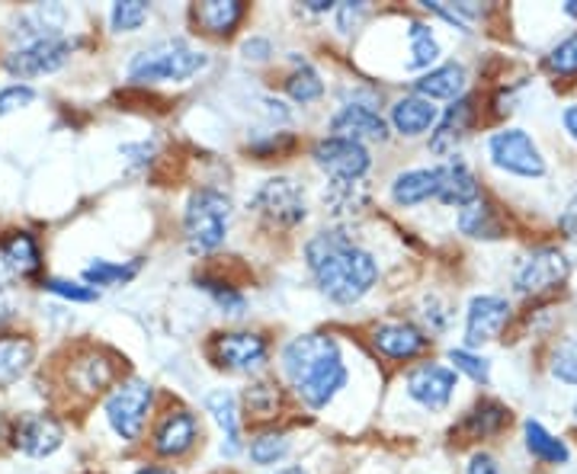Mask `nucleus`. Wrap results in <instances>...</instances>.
<instances>
[{"mask_svg":"<svg viewBox=\"0 0 577 474\" xmlns=\"http://www.w3.org/2000/svg\"><path fill=\"white\" fill-rule=\"evenodd\" d=\"M305 263L318 288L337 305H356L379 280V263L344 231H318L305 244Z\"/></svg>","mask_w":577,"mask_h":474,"instance_id":"obj_1","label":"nucleus"},{"mask_svg":"<svg viewBox=\"0 0 577 474\" xmlns=\"http://www.w3.org/2000/svg\"><path fill=\"white\" fill-rule=\"evenodd\" d=\"M283 369L295 385L298 398L312 408L321 411L327 408L340 388H347V366L340 359V347L334 337L327 334H302L283 349Z\"/></svg>","mask_w":577,"mask_h":474,"instance_id":"obj_2","label":"nucleus"},{"mask_svg":"<svg viewBox=\"0 0 577 474\" xmlns=\"http://www.w3.org/2000/svg\"><path fill=\"white\" fill-rule=\"evenodd\" d=\"M231 222V199L216 187H202L190 196L183 212V234L196 253H209L222 247Z\"/></svg>","mask_w":577,"mask_h":474,"instance_id":"obj_3","label":"nucleus"},{"mask_svg":"<svg viewBox=\"0 0 577 474\" xmlns=\"http://www.w3.org/2000/svg\"><path fill=\"white\" fill-rule=\"evenodd\" d=\"M209 64L202 52L190 49L187 42H164L135 55L128 64V77L138 84H164V81H187Z\"/></svg>","mask_w":577,"mask_h":474,"instance_id":"obj_4","label":"nucleus"},{"mask_svg":"<svg viewBox=\"0 0 577 474\" xmlns=\"http://www.w3.org/2000/svg\"><path fill=\"white\" fill-rule=\"evenodd\" d=\"M151 401H155V391L148 381H123L116 385V391L106 398V420L109 426L126 440V443H135L145 430V420H148V411H151Z\"/></svg>","mask_w":577,"mask_h":474,"instance_id":"obj_5","label":"nucleus"},{"mask_svg":"<svg viewBox=\"0 0 577 474\" xmlns=\"http://www.w3.org/2000/svg\"><path fill=\"white\" fill-rule=\"evenodd\" d=\"M312 158L334 183H359L373 167L369 148L363 141L337 138V135L321 138L318 145L312 148Z\"/></svg>","mask_w":577,"mask_h":474,"instance_id":"obj_6","label":"nucleus"},{"mask_svg":"<svg viewBox=\"0 0 577 474\" xmlns=\"http://www.w3.org/2000/svg\"><path fill=\"white\" fill-rule=\"evenodd\" d=\"M251 206L256 209L260 219H266L276 228H295L298 222H305L308 206H305V192L298 183H292L288 177H273L266 180L260 190L254 192Z\"/></svg>","mask_w":577,"mask_h":474,"instance_id":"obj_7","label":"nucleus"},{"mask_svg":"<svg viewBox=\"0 0 577 474\" xmlns=\"http://www.w3.org/2000/svg\"><path fill=\"white\" fill-rule=\"evenodd\" d=\"M487 151H491V160H494L501 170L513 173V177L533 180V177H543L545 173L543 155H539L536 141H533L523 128H504V131L491 135Z\"/></svg>","mask_w":577,"mask_h":474,"instance_id":"obj_8","label":"nucleus"},{"mask_svg":"<svg viewBox=\"0 0 577 474\" xmlns=\"http://www.w3.org/2000/svg\"><path fill=\"white\" fill-rule=\"evenodd\" d=\"M212 359L222 366V369H234V372H254L266 362L270 356V344L266 337L251 334V330H224L216 334L212 344H209Z\"/></svg>","mask_w":577,"mask_h":474,"instance_id":"obj_9","label":"nucleus"},{"mask_svg":"<svg viewBox=\"0 0 577 474\" xmlns=\"http://www.w3.org/2000/svg\"><path fill=\"white\" fill-rule=\"evenodd\" d=\"M74 52V42L64 35H35L23 49H17L7 59V71L17 77H35V74H49L59 71L67 55Z\"/></svg>","mask_w":577,"mask_h":474,"instance_id":"obj_10","label":"nucleus"},{"mask_svg":"<svg viewBox=\"0 0 577 474\" xmlns=\"http://www.w3.org/2000/svg\"><path fill=\"white\" fill-rule=\"evenodd\" d=\"M568 273H571V260L555 247H543V251H533L520 263L513 285L523 295H543L548 288H558L565 283Z\"/></svg>","mask_w":577,"mask_h":474,"instance_id":"obj_11","label":"nucleus"},{"mask_svg":"<svg viewBox=\"0 0 577 474\" xmlns=\"http://www.w3.org/2000/svg\"><path fill=\"white\" fill-rule=\"evenodd\" d=\"M511 320V302L501 295H479L469 305L465 315V344L469 347H481L494 337H501V330Z\"/></svg>","mask_w":577,"mask_h":474,"instance_id":"obj_12","label":"nucleus"},{"mask_svg":"<svg viewBox=\"0 0 577 474\" xmlns=\"http://www.w3.org/2000/svg\"><path fill=\"white\" fill-rule=\"evenodd\" d=\"M408 394L427 411H443L455 394V369L447 366H420L408 376Z\"/></svg>","mask_w":577,"mask_h":474,"instance_id":"obj_13","label":"nucleus"},{"mask_svg":"<svg viewBox=\"0 0 577 474\" xmlns=\"http://www.w3.org/2000/svg\"><path fill=\"white\" fill-rule=\"evenodd\" d=\"M64 440L62 423L49 413H30L23 417L17 426H13V445L20 452H27L32 459H42V455H52Z\"/></svg>","mask_w":577,"mask_h":474,"instance_id":"obj_14","label":"nucleus"},{"mask_svg":"<svg viewBox=\"0 0 577 474\" xmlns=\"http://www.w3.org/2000/svg\"><path fill=\"white\" fill-rule=\"evenodd\" d=\"M199 440V420L190 411L177 408V411H167L160 417V423L155 426V452L167 455V459H177L183 452H190Z\"/></svg>","mask_w":577,"mask_h":474,"instance_id":"obj_15","label":"nucleus"},{"mask_svg":"<svg viewBox=\"0 0 577 474\" xmlns=\"http://www.w3.org/2000/svg\"><path fill=\"white\" fill-rule=\"evenodd\" d=\"M373 347L379 349L385 359H415L430 347V337L408 320H391L373 330Z\"/></svg>","mask_w":577,"mask_h":474,"instance_id":"obj_16","label":"nucleus"},{"mask_svg":"<svg viewBox=\"0 0 577 474\" xmlns=\"http://www.w3.org/2000/svg\"><path fill=\"white\" fill-rule=\"evenodd\" d=\"M331 131L337 138H350V141H385L388 138V123L373 109V106H363V103H350L344 106L334 119H331Z\"/></svg>","mask_w":577,"mask_h":474,"instance_id":"obj_17","label":"nucleus"},{"mask_svg":"<svg viewBox=\"0 0 577 474\" xmlns=\"http://www.w3.org/2000/svg\"><path fill=\"white\" fill-rule=\"evenodd\" d=\"M443 206H472L475 199H481L479 192V180L472 173V167L459 155H452L447 164H440V196H437Z\"/></svg>","mask_w":577,"mask_h":474,"instance_id":"obj_18","label":"nucleus"},{"mask_svg":"<svg viewBox=\"0 0 577 474\" xmlns=\"http://www.w3.org/2000/svg\"><path fill=\"white\" fill-rule=\"evenodd\" d=\"M472 123H475V99H472V96L455 99L447 113L440 116V123H437V131H433V138H430V151H433V155H449V151H455V145L465 138V131L472 128Z\"/></svg>","mask_w":577,"mask_h":474,"instance_id":"obj_19","label":"nucleus"},{"mask_svg":"<svg viewBox=\"0 0 577 474\" xmlns=\"http://www.w3.org/2000/svg\"><path fill=\"white\" fill-rule=\"evenodd\" d=\"M440 123V109L423 99V96H401L395 106H391V126L398 135H408V138H417L423 131H433V126Z\"/></svg>","mask_w":577,"mask_h":474,"instance_id":"obj_20","label":"nucleus"},{"mask_svg":"<svg viewBox=\"0 0 577 474\" xmlns=\"http://www.w3.org/2000/svg\"><path fill=\"white\" fill-rule=\"evenodd\" d=\"M437 196H440V167H420V170L398 173L391 183V199L405 209L437 199Z\"/></svg>","mask_w":577,"mask_h":474,"instance_id":"obj_21","label":"nucleus"},{"mask_svg":"<svg viewBox=\"0 0 577 474\" xmlns=\"http://www.w3.org/2000/svg\"><path fill=\"white\" fill-rule=\"evenodd\" d=\"M462 91H465V67L455 62L440 64L433 71H427L423 77L415 81V94L423 96V99H462Z\"/></svg>","mask_w":577,"mask_h":474,"instance_id":"obj_22","label":"nucleus"},{"mask_svg":"<svg viewBox=\"0 0 577 474\" xmlns=\"http://www.w3.org/2000/svg\"><path fill=\"white\" fill-rule=\"evenodd\" d=\"M248 7L241 0H209V3H196L192 17L209 35H231L238 30V23L244 20Z\"/></svg>","mask_w":577,"mask_h":474,"instance_id":"obj_23","label":"nucleus"},{"mask_svg":"<svg viewBox=\"0 0 577 474\" xmlns=\"http://www.w3.org/2000/svg\"><path fill=\"white\" fill-rule=\"evenodd\" d=\"M507 423H511V411L501 401H481V404H475L472 411L465 413L459 430L465 436H472V440H487V436L501 433Z\"/></svg>","mask_w":577,"mask_h":474,"instance_id":"obj_24","label":"nucleus"},{"mask_svg":"<svg viewBox=\"0 0 577 474\" xmlns=\"http://www.w3.org/2000/svg\"><path fill=\"white\" fill-rule=\"evenodd\" d=\"M30 362L32 344L27 337H17V334H3L0 337V388L23 379Z\"/></svg>","mask_w":577,"mask_h":474,"instance_id":"obj_25","label":"nucleus"},{"mask_svg":"<svg viewBox=\"0 0 577 474\" xmlns=\"http://www.w3.org/2000/svg\"><path fill=\"white\" fill-rule=\"evenodd\" d=\"M0 256L7 260L10 270H17L20 276H32L39 266H42V253L35 238L27 231H13L3 244H0Z\"/></svg>","mask_w":577,"mask_h":474,"instance_id":"obj_26","label":"nucleus"},{"mask_svg":"<svg viewBox=\"0 0 577 474\" xmlns=\"http://www.w3.org/2000/svg\"><path fill=\"white\" fill-rule=\"evenodd\" d=\"M206 408L216 417V423L222 426L224 440H228V452H238L241 449V413H238V401L231 391H212L206 398Z\"/></svg>","mask_w":577,"mask_h":474,"instance_id":"obj_27","label":"nucleus"},{"mask_svg":"<svg viewBox=\"0 0 577 474\" xmlns=\"http://www.w3.org/2000/svg\"><path fill=\"white\" fill-rule=\"evenodd\" d=\"M459 231L469 234V238L494 241V238H501V222H497L494 209H491L484 199H475L472 206H465V209L459 212Z\"/></svg>","mask_w":577,"mask_h":474,"instance_id":"obj_28","label":"nucleus"},{"mask_svg":"<svg viewBox=\"0 0 577 474\" xmlns=\"http://www.w3.org/2000/svg\"><path fill=\"white\" fill-rule=\"evenodd\" d=\"M526 449L533 452V459H539L545 465H565L568 462V445L562 440H555L543 423L536 420H526Z\"/></svg>","mask_w":577,"mask_h":474,"instance_id":"obj_29","label":"nucleus"},{"mask_svg":"<svg viewBox=\"0 0 577 474\" xmlns=\"http://www.w3.org/2000/svg\"><path fill=\"white\" fill-rule=\"evenodd\" d=\"M286 91L295 103H302V106H305V103H315V99L324 96V81H321V74L315 71V67H312V64L298 62V67L288 74Z\"/></svg>","mask_w":577,"mask_h":474,"instance_id":"obj_30","label":"nucleus"},{"mask_svg":"<svg viewBox=\"0 0 577 474\" xmlns=\"http://www.w3.org/2000/svg\"><path fill=\"white\" fill-rule=\"evenodd\" d=\"M288 455V436L280 430H263L251 440V462L254 465H276Z\"/></svg>","mask_w":577,"mask_h":474,"instance_id":"obj_31","label":"nucleus"},{"mask_svg":"<svg viewBox=\"0 0 577 474\" xmlns=\"http://www.w3.org/2000/svg\"><path fill=\"white\" fill-rule=\"evenodd\" d=\"M138 260H132V263H109V260H96V263H91L87 270H84V280H87V285H123L128 283L135 273H138Z\"/></svg>","mask_w":577,"mask_h":474,"instance_id":"obj_32","label":"nucleus"},{"mask_svg":"<svg viewBox=\"0 0 577 474\" xmlns=\"http://www.w3.org/2000/svg\"><path fill=\"white\" fill-rule=\"evenodd\" d=\"M408 42H411V62H408V67H430L440 59V42H437V35H433L430 27L411 23Z\"/></svg>","mask_w":577,"mask_h":474,"instance_id":"obj_33","label":"nucleus"},{"mask_svg":"<svg viewBox=\"0 0 577 474\" xmlns=\"http://www.w3.org/2000/svg\"><path fill=\"white\" fill-rule=\"evenodd\" d=\"M244 401H248V413L251 417H260V420L273 417V413L280 411V385L276 381H254L248 388Z\"/></svg>","mask_w":577,"mask_h":474,"instance_id":"obj_34","label":"nucleus"},{"mask_svg":"<svg viewBox=\"0 0 577 474\" xmlns=\"http://www.w3.org/2000/svg\"><path fill=\"white\" fill-rule=\"evenodd\" d=\"M74 381L81 385V391H99V388H106L109 381H113V366L109 362H103L99 356H91V359H81L77 366H74Z\"/></svg>","mask_w":577,"mask_h":474,"instance_id":"obj_35","label":"nucleus"},{"mask_svg":"<svg viewBox=\"0 0 577 474\" xmlns=\"http://www.w3.org/2000/svg\"><path fill=\"white\" fill-rule=\"evenodd\" d=\"M545 67L555 74V77H577V32L575 35H568L565 42H558L552 52H548V59H545Z\"/></svg>","mask_w":577,"mask_h":474,"instance_id":"obj_36","label":"nucleus"},{"mask_svg":"<svg viewBox=\"0 0 577 474\" xmlns=\"http://www.w3.org/2000/svg\"><path fill=\"white\" fill-rule=\"evenodd\" d=\"M113 30L119 32H135L145 20H148V3L145 0H119L113 7Z\"/></svg>","mask_w":577,"mask_h":474,"instance_id":"obj_37","label":"nucleus"},{"mask_svg":"<svg viewBox=\"0 0 577 474\" xmlns=\"http://www.w3.org/2000/svg\"><path fill=\"white\" fill-rule=\"evenodd\" d=\"M552 376L577 388V337L565 340L562 347L555 349V356H552Z\"/></svg>","mask_w":577,"mask_h":474,"instance_id":"obj_38","label":"nucleus"},{"mask_svg":"<svg viewBox=\"0 0 577 474\" xmlns=\"http://www.w3.org/2000/svg\"><path fill=\"white\" fill-rule=\"evenodd\" d=\"M199 285L222 305L224 312H231V315H241V312H244V295H241L238 288H231L228 283H219V280H212V276H199Z\"/></svg>","mask_w":577,"mask_h":474,"instance_id":"obj_39","label":"nucleus"},{"mask_svg":"<svg viewBox=\"0 0 577 474\" xmlns=\"http://www.w3.org/2000/svg\"><path fill=\"white\" fill-rule=\"evenodd\" d=\"M449 359H452L455 372H465L472 381L487 385V379H491V366H487V359H481V356L469 352V349H452Z\"/></svg>","mask_w":577,"mask_h":474,"instance_id":"obj_40","label":"nucleus"},{"mask_svg":"<svg viewBox=\"0 0 577 474\" xmlns=\"http://www.w3.org/2000/svg\"><path fill=\"white\" fill-rule=\"evenodd\" d=\"M42 285H45L49 292L62 295V298H71V302H94L96 298V288H91V285L67 283V280H45Z\"/></svg>","mask_w":577,"mask_h":474,"instance_id":"obj_41","label":"nucleus"},{"mask_svg":"<svg viewBox=\"0 0 577 474\" xmlns=\"http://www.w3.org/2000/svg\"><path fill=\"white\" fill-rule=\"evenodd\" d=\"M32 99H35V91L27 87V84H13V87L0 91V116H7V113H13L20 106H30Z\"/></svg>","mask_w":577,"mask_h":474,"instance_id":"obj_42","label":"nucleus"},{"mask_svg":"<svg viewBox=\"0 0 577 474\" xmlns=\"http://www.w3.org/2000/svg\"><path fill=\"white\" fill-rule=\"evenodd\" d=\"M366 17V3H340L337 7V27L340 32H350V23L356 27Z\"/></svg>","mask_w":577,"mask_h":474,"instance_id":"obj_43","label":"nucleus"},{"mask_svg":"<svg viewBox=\"0 0 577 474\" xmlns=\"http://www.w3.org/2000/svg\"><path fill=\"white\" fill-rule=\"evenodd\" d=\"M465 474H504V472H501L497 459H491L487 452H479V455H472V462H469V472H465Z\"/></svg>","mask_w":577,"mask_h":474,"instance_id":"obj_44","label":"nucleus"},{"mask_svg":"<svg viewBox=\"0 0 577 474\" xmlns=\"http://www.w3.org/2000/svg\"><path fill=\"white\" fill-rule=\"evenodd\" d=\"M244 55L254 62H266L273 55V45L266 39H251V42H244Z\"/></svg>","mask_w":577,"mask_h":474,"instance_id":"obj_45","label":"nucleus"},{"mask_svg":"<svg viewBox=\"0 0 577 474\" xmlns=\"http://www.w3.org/2000/svg\"><path fill=\"white\" fill-rule=\"evenodd\" d=\"M565 128L571 131V138L577 141V106H568V109H565Z\"/></svg>","mask_w":577,"mask_h":474,"instance_id":"obj_46","label":"nucleus"},{"mask_svg":"<svg viewBox=\"0 0 577 474\" xmlns=\"http://www.w3.org/2000/svg\"><path fill=\"white\" fill-rule=\"evenodd\" d=\"M565 228L571 231V238H577V199L571 202V212L565 215Z\"/></svg>","mask_w":577,"mask_h":474,"instance_id":"obj_47","label":"nucleus"},{"mask_svg":"<svg viewBox=\"0 0 577 474\" xmlns=\"http://www.w3.org/2000/svg\"><path fill=\"white\" fill-rule=\"evenodd\" d=\"M308 10H315V13H327V10H334V3H331V0H312Z\"/></svg>","mask_w":577,"mask_h":474,"instance_id":"obj_48","label":"nucleus"},{"mask_svg":"<svg viewBox=\"0 0 577 474\" xmlns=\"http://www.w3.org/2000/svg\"><path fill=\"white\" fill-rule=\"evenodd\" d=\"M7 436H10V420L0 413V440H7Z\"/></svg>","mask_w":577,"mask_h":474,"instance_id":"obj_49","label":"nucleus"},{"mask_svg":"<svg viewBox=\"0 0 577 474\" xmlns=\"http://www.w3.org/2000/svg\"><path fill=\"white\" fill-rule=\"evenodd\" d=\"M135 474H174V472H167V468H155V465H148V468H141V472H135Z\"/></svg>","mask_w":577,"mask_h":474,"instance_id":"obj_50","label":"nucleus"},{"mask_svg":"<svg viewBox=\"0 0 577 474\" xmlns=\"http://www.w3.org/2000/svg\"><path fill=\"white\" fill-rule=\"evenodd\" d=\"M276 474H308L305 468H298V465H292V468H283V472H276Z\"/></svg>","mask_w":577,"mask_h":474,"instance_id":"obj_51","label":"nucleus"},{"mask_svg":"<svg viewBox=\"0 0 577 474\" xmlns=\"http://www.w3.org/2000/svg\"><path fill=\"white\" fill-rule=\"evenodd\" d=\"M565 10H568V13H571V17H577V0H571V3H568V7H565Z\"/></svg>","mask_w":577,"mask_h":474,"instance_id":"obj_52","label":"nucleus"},{"mask_svg":"<svg viewBox=\"0 0 577 474\" xmlns=\"http://www.w3.org/2000/svg\"><path fill=\"white\" fill-rule=\"evenodd\" d=\"M575 417H577V404H575Z\"/></svg>","mask_w":577,"mask_h":474,"instance_id":"obj_53","label":"nucleus"}]
</instances>
